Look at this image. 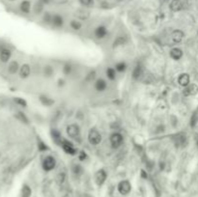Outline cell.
<instances>
[{
  "mask_svg": "<svg viewBox=\"0 0 198 197\" xmlns=\"http://www.w3.org/2000/svg\"><path fill=\"white\" fill-rule=\"evenodd\" d=\"M88 141L93 146H97L102 142V135L96 129H91L88 132Z\"/></svg>",
  "mask_w": 198,
  "mask_h": 197,
  "instance_id": "obj_1",
  "label": "cell"
},
{
  "mask_svg": "<svg viewBox=\"0 0 198 197\" xmlns=\"http://www.w3.org/2000/svg\"><path fill=\"white\" fill-rule=\"evenodd\" d=\"M42 166L43 169L45 171H51L52 169L55 168L56 166V159L52 156H48L43 158V162H42Z\"/></svg>",
  "mask_w": 198,
  "mask_h": 197,
  "instance_id": "obj_2",
  "label": "cell"
},
{
  "mask_svg": "<svg viewBox=\"0 0 198 197\" xmlns=\"http://www.w3.org/2000/svg\"><path fill=\"white\" fill-rule=\"evenodd\" d=\"M60 146L62 147V149L65 151L66 154L68 155H75L76 154V149L74 147L73 143L70 142L69 140H67V139H62L61 140V143H60Z\"/></svg>",
  "mask_w": 198,
  "mask_h": 197,
  "instance_id": "obj_3",
  "label": "cell"
},
{
  "mask_svg": "<svg viewBox=\"0 0 198 197\" xmlns=\"http://www.w3.org/2000/svg\"><path fill=\"white\" fill-rule=\"evenodd\" d=\"M118 191L120 194L122 195H128L130 190H131V184L129 181L127 180H124V181H121L119 184H118Z\"/></svg>",
  "mask_w": 198,
  "mask_h": 197,
  "instance_id": "obj_4",
  "label": "cell"
},
{
  "mask_svg": "<svg viewBox=\"0 0 198 197\" xmlns=\"http://www.w3.org/2000/svg\"><path fill=\"white\" fill-rule=\"evenodd\" d=\"M123 141H124V137L119 132H114L110 135V144H111L112 148H114V149L119 148L121 145H122Z\"/></svg>",
  "mask_w": 198,
  "mask_h": 197,
  "instance_id": "obj_5",
  "label": "cell"
},
{
  "mask_svg": "<svg viewBox=\"0 0 198 197\" xmlns=\"http://www.w3.org/2000/svg\"><path fill=\"white\" fill-rule=\"evenodd\" d=\"M67 134L73 138V139H76L79 138L80 135V129L79 125L76 124H71L67 127Z\"/></svg>",
  "mask_w": 198,
  "mask_h": 197,
  "instance_id": "obj_6",
  "label": "cell"
},
{
  "mask_svg": "<svg viewBox=\"0 0 198 197\" xmlns=\"http://www.w3.org/2000/svg\"><path fill=\"white\" fill-rule=\"evenodd\" d=\"M50 24L54 28H61V27H63V25H64V18H63V17L58 15V14L51 15Z\"/></svg>",
  "mask_w": 198,
  "mask_h": 197,
  "instance_id": "obj_7",
  "label": "cell"
},
{
  "mask_svg": "<svg viewBox=\"0 0 198 197\" xmlns=\"http://www.w3.org/2000/svg\"><path fill=\"white\" fill-rule=\"evenodd\" d=\"M185 37V33L182 30H174L170 34V41L173 44H179L183 41Z\"/></svg>",
  "mask_w": 198,
  "mask_h": 197,
  "instance_id": "obj_8",
  "label": "cell"
},
{
  "mask_svg": "<svg viewBox=\"0 0 198 197\" xmlns=\"http://www.w3.org/2000/svg\"><path fill=\"white\" fill-rule=\"evenodd\" d=\"M107 178V174L104 169H101L97 171L96 175H95V182L98 185H102L104 184L105 180Z\"/></svg>",
  "mask_w": 198,
  "mask_h": 197,
  "instance_id": "obj_9",
  "label": "cell"
},
{
  "mask_svg": "<svg viewBox=\"0 0 198 197\" xmlns=\"http://www.w3.org/2000/svg\"><path fill=\"white\" fill-rule=\"evenodd\" d=\"M95 37L99 40H103L104 39L106 36H107V34H108V31L106 29L105 26H103V25H100V26H98L96 29H95Z\"/></svg>",
  "mask_w": 198,
  "mask_h": 197,
  "instance_id": "obj_10",
  "label": "cell"
},
{
  "mask_svg": "<svg viewBox=\"0 0 198 197\" xmlns=\"http://www.w3.org/2000/svg\"><path fill=\"white\" fill-rule=\"evenodd\" d=\"M198 93V86L196 84H190L186 87H185L183 94L185 97H190V96H194Z\"/></svg>",
  "mask_w": 198,
  "mask_h": 197,
  "instance_id": "obj_11",
  "label": "cell"
},
{
  "mask_svg": "<svg viewBox=\"0 0 198 197\" xmlns=\"http://www.w3.org/2000/svg\"><path fill=\"white\" fill-rule=\"evenodd\" d=\"M169 55L172 58L173 60L178 61L183 57V50L179 48H173L170 51H169Z\"/></svg>",
  "mask_w": 198,
  "mask_h": 197,
  "instance_id": "obj_12",
  "label": "cell"
},
{
  "mask_svg": "<svg viewBox=\"0 0 198 197\" xmlns=\"http://www.w3.org/2000/svg\"><path fill=\"white\" fill-rule=\"evenodd\" d=\"M107 88V83L106 81L103 78H99L96 80L95 82V89L98 92H104Z\"/></svg>",
  "mask_w": 198,
  "mask_h": 197,
  "instance_id": "obj_13",
  "label": "cell"
},
{
  "mask_svg": "<svg viewBox=\"0 0 198 197\" xmlns=\"http://www.w3.org/2000/svg\"><path fill=\"white\" fill-rule=\"evenodd\" d=\"M190 78L188 74H181L178 77V83L182 87H186L188 85H190Z\"/></svg>",
  "mask_w": 198,
  "mask_h": 197,
  "instance_id": "obj_14",
  "label": "cell"
},
{
  "mask_svg": "<svg viewBox=\"0 0 198 197\" xmlns=\"http://www.w3.org/2000/svg\"><path fill=\"white\" fill-rule=\"evenodd\" d=\"M30 73H31V69H30V66L27 64H23L19 68V76L21 78H27L30 75Z\"/></svg>",
  "mask_w": 198,
  "mask_h": 197,
  "instance_id": "obj_15",
  "label": "cell"
},
{
  "mask_svg": "<svg viewBox=\"0 0 198 197\" xmlns=\"http://www.w3.org/2000/svg\"><path fill=\"white\" fill-rule=\"evenodd\" d=\"M19 9L20 11L24 14H29L31 11V2L28 1V0H23V2L19 5Z\"/></svg>",
  "mask_w": 198,
  "mask_h": 197,
  "instance_id": "obj_16",
  "label": "cell"
},
{
  "mask_svg": "<svg viewBox=\"0 0 198 197\" xmlns=\"http://www.w3.org/2000/svg\"><path fill=\"white\" fill-rule=\"evenodd\" d=\"M11 57V51L8 49H1L0 50V60L2 62H7Z\"/></svg>",
  "mask_w": 198,
  "mask_h": 197,
  "instance_id": "obj_17",
  "label": "cell"
},
{
  "mask_svg": "<svg viewBox=\"0 0 198 197\" xmlns=\"http://www.w3.org/2000/svg\"><path fill=\"white\" fill-rule=\"evenodd\" d=\"M169 7L173 12L180 11L182 9V2L180 1V0H171Z\"/></svg>",
  "mask_w": 198,
  "mask_h": 197,
  "instance_id": "obj_18",
  "label": "cell"
},
{
  "mask_svg": "<svg viewBox=\"0 0 198 197\" xmlns=\"http://www.w3.org/2000/svg\"><path fill=\"white\" fill-rule=\"evenodd\" d=\"M19 68L20 67L18 66V63L17 61H12L8 67V71H9L10 74H16L18 71Z\"/></svg>",
  "mask_w": 198,
  "mask_h": 197,
  "instance_id": "obj_19",
  "label": "cell"
},
{
  "mask_svg": "<svg viewBox=\"0 0 198 197\" xmlns=\"http://www.w3.org/2000/svg\"><path fill=\"white\" fill-rule=\"evenodd\" d=\"M106 76L109 80H115L116 79V70L113 68H107L106 69Z\"/></svg>",
  "mask_w": 198,
  "mask_h": 197,
  "instance_id": "obj_20",
  "label": "cell"
},
{
  "mask_svg": "<svg viewBox=\"0 0 198 197\" xmlns=\"http://www.w3.org/2000/svg\"><path fill=\"white\" fill-rule=\"evenodd\" d=\"M143 75V70L140 66H136L133 71V77L135 79H139Z\"/></svg>",
  "mask_w": 198,
  "mask_h": 197,
  "instance_id": "obj_21",
  "label": "cell"
},
{
  "mask_svg": "<svg viewBox=\"0 0 198 197\" xmlns=\"http://www.w3.org/2000/svg\"><path fill=\"white\" fill-rule=\"evenodd\" d=\"M127 68H128L127 64L125 62H123V61L118 62L115 65V70H116L117 72H119V73H124L126 70H127Z\"/></svg>",
  "mask_w": 198,
  "mask_h": 197,
  "instance_id": "obj_22",
  "label": "cell"
},
{
  "mask_svg": "<svg viewBox=\"0 0 198 197\" xmlns=\"http://www.w3.org/2000/svg\"><path fill=\"white\" fill-rule=\"evenodd\" d=\"M31 193H32L31 189L27 184H24L23 187V189H21V197H30Z\"/></svg>",
  "mask_w": 198,
  "mask_h": 197,
  "instance_id": "obj_23",
  "label": "cell"
},
{
  "mask_svg": "<svg viewBox=\"0 0 198 197\" xmlns=\"http://www.w3.org/2000/svg\"><path fill=\"white\" fill-rule=\"evenodd\" d=\"M70 25H71L72 29H74V30H75V31L80 30L81 27H82V24H81V23H80L79 21H78V20H74V19L71 21Z\"/></svg>",
  "mask_w": 198,
  "mask_h": 197,
  "instance_id": "obj_24",
  "label": "cell"
},
{
  "mask_svg": "<svg viewBox=\"0 0 198 197\" xmlns=\"http://www.w3.org/2000/svg\"><path fill=\"white\" fill-rule=\"evenodd\" d=\"M43 74H45V76H50L53 74V69L49 66H47L43 68Z\"/></svg>",
  "mask_w": 198,
  "mask_h": 197,
  "instance_id": "obj_25",
  "label": "cell"
},
{
  "mask_svg": "<svg viewBox=\"0 0 198 197\" xmlns=\"http://www.w3.org/2000/svg\"><path fill=\"white\" fill-rule=\"evenodd\" d=\"M73 171L75 175H80L83 170H82V167L79 164H74V167H73Z\"/></svg>",
  "mask_w": 198,
  "mask_h": 197,
  "instance_id": "obj_26",
  "label": "cell"
},
{
  "mask_svg": "<svg viewBox=\"0 0 198 197\" xmlns=\"http://www.w3.org/2000/svg\"><path fill=\"white\" fill-rule=\"evenodd\" d=\"M41 101H42L43 104H46V106H51V104L54 102L52 100H50V99H48V98H47V97H46V98H45V97H43V98L42 97Z\"/></svg>",
  "mask_w": 198,
  "mask_h": 197,
  "instance_id": "obj_27",
  "label": "cell"
},
{
  "mask_svg": "<svg viewBox=\"0 0 198 197\" xmlns=\"http://www.w3.org/2000/svg\"><path fill=\"white\" fill-rule=\"evenodd\" d=\"M79 1L82 6H85V7H89L93 3V0H79Z\"/></svg>",
  "mask_w": 198,
  "mask_h": 197,
  "instance_id": "obj_28",
  "label": "cell"
},
{
  "mask_svg": "<svg viewBox=\"0 0 198 197\" xmlns=\"http://www.w3.org/2000/svg\"><path fill=\"white\" fill-rule=\"evenodd\" d=\"M15 101H16V102L17 103H18L19 106H23V107H25L26 106V101L23 100V99H20V98H16L15 99Z\"/></svg>",
  "mask_w": 198,
  "mask_h": 197,
  "instance_id": "obj_29",
  "label": "cell"
},
{
  "mask_svg": "<svg viewBox=\"0 0 198 197\" xmlns=\"http://www.w3.org/2000/svg\"><path fill=\"white\" fill-rule=\"evenodd\" d=\"M71 71H72V67H71L69 64H67V65H65V66H64V68H63V72H64L65 75H69V74L71 73Z\"/></svg>",
  "mask_w": 198,
  "mask_h": 197,
  "instance_id": "obj_30",
  "label": "cell"
},
{
  "mask_svg": "<svg viewBox=\"0 0 198 197\" xmlns=\"http://www.w3.org/2000/svg\"><path fill=\"white\" fill-rule=\"evenodd\" d=\"M18 117L23 121V122H24V123H27V118L24 116V114L23 113H21V112H18Z\"/></svg>",
  "mask_w": 198,
  "mask_h": 197,
  "instance_id": "obj_31",
  "label": "cell"
},
{
  "mask_svg": "<svg viewBox=\"0 0 198 197\" xmlns=\"http://www.w3.org/2000/svg\"><path fill=\"white\" fill-rule=\"evenodd\" d=\"M85 158H86V154H85V152H83V151H82V152L79 153V159L80 160H84Z\"/></svg>",
  "mask_w": 198,
  "mask_h": 197,
  "instance_id": "obj_32",
  "label": "cell"
},
{
  "mask_svg": "<svg viewBox=\"0 0 198 197\" xmlns=\"http://www.w3.org/2000/svg\"><path fill=\"white\" fill-rule=\"evenodd\" d=\"M196 142H197V145H198V135H197V137H196Z\"/></svg>",
  "mask_w": 198,
  "mask_h": 197,
  "instance_id": "obj_33",
  "label": "cell"
},
{
  "mask_svg": "<svg viewBox=\"0 0 198 197\" xmlns=\"http://www.w3.org/2000/svg\"><path fill=\"white\" fill-rule=\"evenodd\" d=\"M8 1H11V2H13V1H16V0H8Z\"/></svg>",
  "mask_w": 198,
  "mask_h": 197,
  "instance_id": "obj_34",
  "label": "cell"
}]
</instances>
